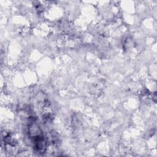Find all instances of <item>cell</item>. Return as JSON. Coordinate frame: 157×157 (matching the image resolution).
Here are the masks:
<instances>
[{
    "mask_svg": "<svg viewBox=\"0 0 157 157\" xmlns=\"http://www.w3.org/2000/svg\"><path fill=\"white\" fill-rule=\"evenodd\" d=\"M29 134L32 139L34 148L39 154H43L46 150V144L42 131L37 124L35 122H32L29 128Z\"/></svg>",
    "mask_w": 157,
    "mask_h": 157,
    "instance_id": "1",
    "label": "cell"
}]
</instances>
